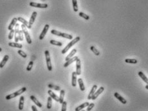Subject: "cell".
<instances>
[{"instance_id": "1", "label": "cell", "mask_w": 148, "mask_h": 111, "mask_svg": "<svg viewBox=\"0 0 148 111\" xmlns=\"http://www.w3.org/2000/svg\"><path fill=\"white\" fill-rule=\"evenodd\" d=\"M27 91V87H22L21 89H20V90H18L17 91L14 92V93H12V94H8V95H7L6 97H5V98L6 100H10V99H12V98H16V97H17V96H19L20 94H21L22 93H23L24 92H25Z\"/></svg>"}, {"instance_id": "2", "label": "cell", "mask_w": 148, "mask_h": 111, "mask_svg": "<svg viewBox=\"0 0 148 111\" xmlns=\"http://www.w3.org/2000/svg\"><path fill=\"white\" fill-rule=\"evenodd\" d=\"M80 37H77L76 38H75L73 40H72V41H71L70 42H69V43L68 44V45L66 46L65 48L62 50V51H61L62 54H64V53H66V52L70 49V48H72L75 44H76L77 42H79V41H80Z\"/></svg>"}, {"instance_id": "3", "label": "cell", "mask_w": 148, "mask_h": 111, "mask_svg": "<svg viewBox=\"0 0 148 111\" xmlns=\"http://www.w3.org/2000/svg\"><path fill=\"white\" fill-rule=\"evenodd\" d=\"M51 33L52 34H53V35H57V36L59 37H62L70 39V40H72V38H73V36L72 35L65 34V33H62L61 31H59L57 30H51Z\"/></svg>"}, {"instance_id": "4", "label": "cell", "mask_w": 148, "mask_h": 111, "mask_svg": "<svg viewBox=\"0 0 148 111\" xmlns=\"http://www.w3.org/2000/svg\"><path fill=\"white\" fill-rule=\"evenodd\" d=\"M21 29H22L23 32V34H24V37H25V39H26V40H27V43L30 44L32 43V39H31L29 33H28V31H27V27H25V25H24L23 24H22Z\"/></svg>"}, {"instance_id": "5", "label": "cell", "mask_w": 148, "mask_h": 111, "mask_svg": "<svg viewBox=\"0 0 148 111\" xmlns=\"http://www.w3.org/2000/svg\"><path fill=\"white\" fill-rule=\"evenodd\" d=\"M44 54H45V57H46V65H47L48 70L51 71L52 70V66L51 58H50V53H49L48 51L46 50L44 52Z\"/></svg>"}, {"instance_id": "6", "label": "cell", "mask_w": 148, "mask_h": 111, "mask_svg": "<svg viewBox=\"0 0 148 111\" xmlns=\"http://www.w3.org/2000/svg\"><path fill=\"white\" fill-rule=\"evenodd\" d=\"M30 6L32 7L39 8H46L48 7V5L46 3H37L35 2H30Z\"/></svg>"}, {"instance_id": "7", "label": "cell", "mask_w": 148, "mask_h": 111, "mask_svg": "<svg viewBox=\"0 0 148 111\" xmlns=\"http://www.w3.org/2000/svg\"><path fill=\"white\" fill-rule=\"evenodd\" d=\"M49 28H50V25H49V24H46V25H44V27L43 31H42V32L41 33V34H40V35H39V40H43V39H44V37L46 35V33H47V31L48 30Z\"/></svg>"}, {"instance_id": "8", "label": "cell", "mask_w": 148, "mask_h": 111, "mask_svg": "<svg viewBox=\"0 0 148 111\" xmlns=\"http://www.w3.org/2000/svg\"><path fill=\"white\" fill-rule=\"evenodd\" d=\"M76 73L77 75H80L81 74V63L79 58H77L76 61Z\"/></svg>"}, {"instance_id": "9", "label": "cell", "mask_w": 148, "mask_h": 111, "mask_svg": "<svg viewBox=\"0 0 148 111\" xmlns=\"http://www.w3.org/2000/svg\"><path fill=\"white\" fill-rule=\"evenodd\" d=\"M104 87H100L99 89L97 90V91L95 92V93H94V94L93 95L92 98V100H95L97 99V97L99 96L100 94H101L102 92L104 91Z\"/></svg>"}, {"instance_id": "10", "label": "cell", "mask_w": 148, "mask_h": 111, "mask_svg": "<svg viewBox=\"0 0 148 111\" xmlns=\"http://www.w3.org/2000/svg\"><path fill=\"white\" fill-rule=\"evenodd\" d=\"M17 20H18L20 22H21L22 24H23L24 25H25V27H27V28H28L30 29V28H32V26L29 24V22L27 21V20L24 19V18L19 17H17Z\"/></svg>"}, {"instance_id": "11", "label": "cell", "mask_w": 148, "mask_h": 111, "mask_svg": "<svg viewBox=\"0 0 148 111\" xmlns=\"http://www.w3.org/2000/svg\"><path fill=\"white\" fill-rule=\"evenodd\" d=\"M15 41L16 42H17L20 41L19 39V32H20V30H19V24H16L15 26Z\"/></svg>"}, {"instance_id": "12", "label": "cell", "mask_w": 148, "mask_h": 111, "mask_svg": "<svg viewBox=\"0 0 148 111\" xmlns=\"http://www.w3.org/2000/svg\"><path fill=\"white\" fill-rule=\"evenodd\" d=\"M114 96L116 98V99L117 100H119V101H120L122 103H123V104H126L127 103V101H126V99H124V98L122 96H121L120 94L118 93V92H115L114 94Z\"/></svg>"}, {"instance_id": "13", "label": "cell", "mask_w": 148, "mask_h": 111, "mask_svg": "<svg viewBox=\"0 0 148 111\" xmlns=\"http://www.w3.org/2000/svg\"><path fill=\"white\" fill-rule=\"evenodd\" d=\"M18 21L17 20V18L16 17H14V18H13L12 20V21L11 23H10V24L8 25V30H11L14 29V27L16 26V24H17V21Z\"/></svg>"}, {"instance_id": "14", "label": "cell", "mask_w": 148, "mask_h": 111, "mask_svg": "<svg viewBox=\"0 0 148 111\" xmlns=\"http://www.w3.org/2000/svg\"><path fill=\"white\" fill-rule=\"evenodd\" d=\"M78 58V57L77 56H75V57H73L72 58H71L70 59H69L68 61H67L66 62V63L64 64V68H67L68 65H70L71 64H72L73 62H75V61H77V59Z\"/></svg>"}, {"instance_id": "15", "label": "cell", "mask_w": 148, "mask_h": 111, "mask_svg": "<svg viewBox=\"0 0 148 111\" xmlns=\"http://www.w3.org/2000/svg\"><path fill=\"white\" fill-rule=\"evenodd\" d=\"M97 85H94L93 86L92 88V89H91V91H90L89 94H88V100H92V98L93 95L94 94V93H95V91H96V90H97Z\"/></svg>"}, {"instance_id": "16", "label": "cell", "mask_w": 148, "mask_h": 111, "mask_svg": "<svg viewBox=\"0 0 148 111\" xmlns=\"http://www.w3.org/2000/svg\"><path fill=\"white\" fill-rule=\"evenodd\" d=\"M48 94L50 95V96L51 97L52 99L54 100L55 101L59 102V97L57 96V95H56V94H55L53 91H51V90H49L48 91Z\"/></svg>"}, {"instance_id": "17", "label": "cell", "mask_w": 148, "mask_h": 111, "mask_svg": "<svg viewBox=\"0 0 148 111\" xmlns=\"http://www.w3.org/2000/svg\"><path fill=\"white\" fill-rule=\"evenodd\" d=\"M72 85L73 87H76V85H77V73H76V72L72 73Z\"/></svg>"}, {"instance_id": "18", "label": "cell", "mask_w": 148, "mask_h": 111, "mask_svg": "<svg viewBox=\"0 0 148 111\" xmlns=\"http://www.w3.org/2000/svg\"><path fill=\"white\" fill-rule=\"evenodd\" d=\"M30 99L32 100V101H33V102H34V103L36 104V105L38 107H39V108H41L42 107H43L42 104L39 101H38V100L34 96L32 95V96H30Z\"/></svg>"}, {"instance_id": "19", "label": "cell", "mask_w": 148, "mask_h": 111, "mask_svg": "<svg viewBox=\"0 0 148 111\" xmlns=\"http://www.w3.org/2000/svg\"><path fill=\"white\" fill-rule=\"evenodd\" d=\"M9 59V56L6 55L4 56V57L3 58L2 61L0 62V68H3L4 66H5V64L7 62V61H8Z\"/></svg>"}, {"instance_id": "20", "label": "cell", "mask_w": 148, "mask_h": 111, "mask_svg": "<svg viewBox=\"0 0 148 111\" xmlns=\"http://www.w3.org/2000/svg\"><path fill=\"white\" fill-rule=\"evenodd\" d=\"M37 12H33L32 15H31V17H30L29 20V24H30L31 26L34 24V21H35V20H36V18L37 17Z\"/></svg>"}, {"instance_id": "21", "label": "cell", "mask_w": 148, "mask_h": 111, "mask_svg": "<svg viewBox=\"0 0 148 111\" xmlns=\"http://www.w3.org/2000/svg\"><path fill=\"white\" fill-rule=\"evenodd\" d=\"M89 103L88 102H85L84 103H83L82 105H80L79 106H78L77 107H76L75 109V111H80L83 110V109H84L85 107H87L88 106V105H89Z\"/></svg>"}, {"instance_id": "22", "label": "cell", "mask_w": 148, "mask_h": 111, "mask_svg": "<svg viewBox=\"0 0 148 111\" xmlns=\"http://www.w3.org/2000/svg\"><path fill=\"white\" fill-rule=\"evenodd\" d=\"M24 96L20 97V102H19V109L20 111H21L23 109V107H24Z\"/></svg>"}, {"instance_id": "23", "label": "cell", "mask_w": 148, "mask_h": 111, "mask_svg": "<svg viewBox=\"0 0 148 111\" xmlns=\"http://www.w3.org/2000/svg\"><path fill=\"white\" fill-rule=\"evenodd\" d=\"M8 46L10 47H14V48H22L23 46L21 44H19L17 42H9L8 43Z\"/></svg>"}, {"instance_id": "24", "label": "cell", "mask_w": 148, "mask_h": 111, "mask_svg": "<svg viewBox=\"0 0 148 111\" xmlns=\"http://www.w3.org/2000/svg\"><path fill=\"white\" fill-rule=\"evenodd\" d=\"M64 94H65V91L64 90H61L60 91V96H59V102L61 104L63 103L64 101Z\"/></svg>"}, {"instance_id": "25", "label": "cell", "mask_w": 148, "mask_h": 111, "mask_svg": "<svg viewBox=\"0 0 148 111\" xmlns=\"http://www.w3.org/2000/svg\"><path fill=\"white\" fill-rule=\"evenodd\" d=\"M138 76L140 77L143 80V81H144V82H146V84H147V85H148V78L147 77H146V76L142 72V71H139L138 72Z\"/></svg>"}, {"instance_id": "26", "label": "cell", "mask_w": 148, "mask_h": 111, "mask_svg": "<svg viewBox=\"0 0 148 111\" xmlns=\"http://www.w3.org/2000/svg\"><path fill=\"white\" fill-rule=\"evenodd\" d=\"M78 83H79V87H80V91H84L85 87L84 85V83H83V79L82 78H79L78 79Z\"/></svg>"}, {"instance_id": "27", "label": "cell", "mask_w": 148, "mask_h": 111, "mask_svg": "<svg viewBox=\"0 0 148 111\" xmlns=\"http://www.w3.org/2000/svg\"><path fill=\"white\" fill-rule=\"evenodd\" d=\"M76 53H77V50H76V49H73V50H72L71 51V52L70 53V54H69V55H68L66 57L65 61H68L69 59H70L71 58H72V57H73V56Z\"/></svg>"}, {"instance_id": "28", "label": "cell", "mask_w": 148, "mask_h": 111, "mask_svg": "<svg viewBox=\"0 0 148 111\" xmlns=\"http://www.w3.org/2000/svg\"><path fill=\"white\" fill-rule=\"evenodd\" d=\"M48 87L49 89H51L56 90V91H61V87L59 86H57V85H55L53 84H48Z\"/></svg>"}, {"instance_id": "29", "label": "cell", "mask_w": 148, "mask_h": 111, "mask_svg": "<svg viewBox=\"0 0 148 111\" xmlns=\"http://www.w3.org/2000/svg\"><path fill=\"white\" fill-rule=\"evenodd\" d=\"M72 5H73V8L74 12H77L78 11V5L77 1V0H72Z\"/></svg>"}, {"instance_id": "30", "label": "cell", "mask_w": 148, "mask_h": 111, "mask_svg": "<svg viewBox=\"0 0 148 111\" xmlns=\"http://www.w3.org/2000/svg\"><path fill=\"white\" fill-rule=\"evenodd\" d=\"M50 42L53 45H55V46H63V43L61 42H59V41H54V40H51L50 41Z\"/></svg>"}, {"instance_id": "31", "label": "cell", "mask_w": 148, "mask_h": 111, "mask_svg": "<svg viewBox=\"0 0 148 111\" xmlns=\"http://www.w3.org/2000/svg\"><path fill=\"white\" fill-rule=\"evenodd\" d=\"M52 106V98L50 96L48 98V102H47V109H50Z\"/></svg>"}, {"instance_id": "32", "label": "cell", "mask_w": 148, "mask_h": 111, "mask_svg": "<svg viewBox=\"0 0 148 111\" xmlns=\"http://www.w3.org/2000/svg\"><path fill=\"white\" fill-rule=\"evenodd\" d=\"M90 50H91V51H92V52L95 54V55L99 56L100 55L99 51L97 50V49L95 48V47H94L93 46H92L90 47Z\"/></svg>"}, {"instance_id": "33", "label": "cell", "mask_w": 148, "mask_h": 111, "mask_svg": "<svg viewBox=\"0 0 148 111\" xmlns=\"http://www.w3.org/2000/svg\"><path fill=\"white\" fill-rule=\"evenodd\" d=\"M79 15L80 17L84 18V19L86 20L90 19V17H89V15H88L87 14H84V13H83V12H80L79 13Z\"/></svg>"}, {"instance_id": "34", "label": "cell", "mask_w": 148, "mask_h": 111, "mask_svg": "<svg viewBox=\"0 0 148 111\" xmlns=\"http://www.w3.org/2000/svg\"><path fill=\"white\" fill-rule=\"evenodd\" d=\"M125 62L126 63H129V64H136L137 61L136 59H133V58H126L125 60Z\"/></svg>"}, {"instance_id": "35", "label": "cell", "mask_w": 148, "mask_h": 111, "mask_svg": "<svg viewBox=\"0 0 148 111\" xmlns=\"http://www.w3.org/2000/svg\"><path fill=\"white\" fill-rule=\"evenodd\" d=\"M17 53H18V54H19L20 56H21L22 57H23V58H27V55L26 54V53H24V51L20 50L17 51Z\"/></svg>"}, {"instance_id": "36", "label": "cell", "mask_w": 148, "mask_h": 111, "mask_svg": "<svg viewBox=\"0 0 148 111\" xmlns=\"http://www.w3.org/2000/svg\"><path fill=\"white\" fill-rule=\"evenodd\" d=\"M33 65H34V62L33 61H30L29 62V64H28V66L27 68V71H30L32 69V67H33Z\"/></svg>"}, {"instance_id": "37", "label": "cell", "mask_w": 148, "mask_h": 111, "mask_svg": "<svg viewBox=\"0 0 148 111\" xmlns=\"http://www.w3.org/2000/svg\"><path fill=\"white\" fill-rule=\"evenodd\" d=\"M14 33H15V30L12 29L10 30V33H9V34H8V39H10V40L12 39L13 37H14Z\"/></svg>"}, {"instance_id": "38", "label": "cell", "mask_w": 148, "mask_h": 111, "mask_svg": "<svg viewBox=\"0 0 148 111\" xmlns=\"http://www.w3.org/2000/svg\"><path fill=\"white\" fill-rule=\"evenodd\" d=\"M66 106H67V102L66 101H63V103H62L61 111H66Z\"/></svg>"}, {"instance_id": "39", "label": "cell", "mask_w": 148, "mask_h": 111, "mask_svg": "<svg viewBox=\"0 0 148 111\" xmlns=\"http://www.w3.org/2000/svg\"><path fill=\"white\" fill-rule=\"evenodd\" d=\"M95 106V104L93 103H90L88 105V106L87 107V109H86V111H90Z\"/></svg>"}, {"instance_id": "40", "label": "cell", "mask_w": 148, "mask_h": 111, "mask_svg": "<svg viewBox=\"0 0 148 111\" xmlns=\"http://www.w3.org/2000/svg\"><path fill=\"white\" fill-rule=\"evenodd\" d=\"M19 39L21 41H23V32L22 30H20L19 32Z\"/></svg>"}, {"instance_id": "41", "label": "cell", "mask_w": 148, "mask_h": 111, "mask_svg": "<svg viewBox=\"0 0 148 111\" xmlns=\"http://www.w3.org/2000/svg\"><path fill=\"white\" fill-rule=\"evenodd\" d=\"M32 111H38L36 107V106H34V105H32Z\"/></svg>"}, {"instance_id": "42", "label": "cell", "mask_w": 148, "mask_h": 111, "mask_svg": "<svg viewBox=\"0 0 148 111\" xmlns=\"http://www.w3.org/2000/svg\"><path fill=\"white\" fill-rule=\"evenodd\" d=\"M146 89H148V85H146Z\"/></svg>"}, {"instance_id": "43", "label": "cell", "mask_w": 148, "mask_h": 111, "mask_svg": "<svg viewBox=\"0 0 148 111\" xmlns=\"http://www.w3.org/2000/svg\"><path fill=\"white\" fill-rule=\"evenodd\" d=\"M1 51H2V48H0V52H1Z\"/></svg>"}, {"instance_id": "44", "label": "cell", "mask_w": 148, "mask_h": 111, "mask_svg": "<svg viewBox=\"0 0 148 111\" xmlns=\"http://www.w3.org/2000/svg\"><path fill=\"white\" fill-rule=\"evenodd\" d=\"M84 111V110H82V111Z\"/></svg>"}, {"instance_id": "45", "label": "cell", "mask_w": 148, "mask_h": 111, "mask_svg": "<svg viewBox=\"0 0 148 111\" xmlns=\"http://www.w3.org/2000/svg\"><path fill=\"white\" fill-rule=\"evenodd\" d=\"M43 1H45V0H43Z\"/></svg>"}]
</instances>
